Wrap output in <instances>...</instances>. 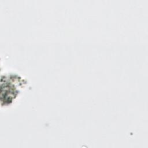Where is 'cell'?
<instances>
[{"label":"cell","instance_id":"obj_1","mask_svg":"<svg viewBox=\"0 0 148 148\" xmlns=\"http://www.w3.org/2000/svg\"><path fill=\"white\" fill-rule=\"evenodd\" d=\"M26 84L25 79L14 72H1V108H6L14 102L19 97L21 90Z\"/></svg>","mask_w":148,"mask_h":148}]
</instances>
